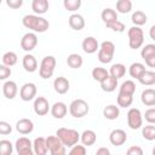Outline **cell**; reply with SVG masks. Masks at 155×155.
Returning <instances> with one entry per match:
<instances>
[{
	"label": "cell",
	"instance_id": "1",
	"mask_svg": "<svg viewBox=\"0 0 155 155\" xmlns=\"http://www.w3.org/2000/svg\"><path fill=\"white\" fill-rule=\"evenodd\" d=\"M22 24L35 33H45L50 27L48 21L38 15H25L22 18Z\"/></svg>",
	"mask_w": 155,
	"mask_h": 155
},
{
	"label": "cell",
	"instance_id": "2",
	"mask_svg": "<svg viewBox=\"0 0 155 155\" xmlns=\"http://www.w3.org/2000/svg\"><path fill=\"white\" fill-rule=\"evenodd\" d=\"M56 136L58 137V139L61 140V143L64 147L71 148L75 144H78V142L80 140V133L73 128H67V127H61L57 130Z\"/></svg>",
	"mask_w": 155,
	"mask_h": 155
},
{
	"label": "cell",
	"instance_id": "3",
	"mask_svg": "<svg viewBox=\"0 0 155 155\" xmlns=\"http://www.w3.org/2000/svg\"><path fill=\"white\" fill-rule=\"evenodd\" d=\"M128 35V45L132 50H137L142 47L144 42V33L140 27H131L127 31Z\"/></svg>",
	"mask_w": 155,
	"mask_h": 155
},
{
	"label": "cell",
	"instance_id": "4",
	"mask_svg": "<svg viewBox=\"0 0 155 155\" xmlns=\"http://www.w3.org/2000/svg\"><path fill=\"white\" fill-rule=\"evenodd\" d=\"M54 68H56V58L53 56H46L42 58L40 67H39V74L40 78L42 79H50L53 73H54Z\"/></svg>",
	"mask_w": 155,
	"mask_h": 155
},
{
	"label": "cell",
	"instance_id": "5",
	"mask_svg": "<svg viewBox=\"0 0 155 155\" xmlns=\"http://www.w3.org/2000/svg\"><path fill=\"white\" fill-rule=\"evenodd\" d=\"M90 111V107L87 104L86 101L84 99H74L70 105H69V113L73 117H76V119H80V117H84L88 114Z\"/></svg>",
	"mask_w": 155,
	"mask_h": 155
},
{
	"label": "cell",
	"instance_id": "6",
	"mask_svg": "<svg viewBox=\"0 0 155 155\" xmlns=\"http://www.w3.org/2000/svg\"><path fill=\"white\" fill-rule=\"evenodd\" d=\"M127 124L131 130H138L143 125V116L139 109L131 108L127 113Z\"/></svg>",
	"mask_w": 155,
	"mask_h": 155
},
{
	"label": "cell",
	"instance_id": "7",
	"mask_svg": "<svg viewBox=\"0 0 155 155\" xmlns=\"http://www.w3.org/2000/svg\"><path fill=\"white\" fill-rule=\"evenodd\" d=\"M38 45V36L35 33H27L21 39V47L25 52L33 51Z\"/></svg>",
	"mask_w": 155,
	"mask_h": 155
},
{
	"label": "cell",
	"instance_id": "8",
	"mask_svg": "<svg viewBox=\"0 0 155 155\" xmlns=\"http://www.w3.org/2000/svg\"><path fill=\"white\" fill-rule=\"evenodd\" d=\"M35 96H36V85L33 82H25L19 90V97L24 102H29L34 99Z\"/></svg>",
	"mask_w": 155,
	"mask_h": 155
},
{
	"label": "cell",
	"instance_id": "9",
	"mask_svg": "<svg viewBox=\"0 0 155 155\" xmlns=\"http://www.w3.org/2000/svg\"><path fill=\"white\" fill-rule=\"evenodd\" d=\"M126 140H127V134H126V132H125L124 130H121V128H115V130H113V131L110 132V134H109V142H110L113 145H115V147H121V145H124V144L126 143Z\"/></svg>",
	"mask_w": 155,
	"mask_h": 155
},
{
	"label": "cell",
	"instance_id": "10",
	"mask_svg": "<svg viewBox=\"0 0 155 155\" xmlns=\"http://www.w3.org/2000/svg\"><path fill=\"white\" fill-rule=\"evenodd\" d=\"M33 108H34V111H35L36 115L45 116L50 110V104H48V101L45 97H36L35 101H34Z\"/></svg>",
	"mask_w": 155,
	"mask_h": 155
},
{
	"label": "cell",
	"instance_id": "11",
	"mask_svg": "<svg viewBox=\"0 0 155 155\" xmlns=\"http://www.w3.org/2000/svg\"><path fill=\"white\" fill-rule=\"evenodd\" d=\"M81 46H82L84 52H86L88 54H92V53H94L99 50V44H98L97 39L93 38V36H86L84 39Z\"/></svg>",
	"mask_w": 155,
	"mask_h": 155
},
{
	"label": "cell",
	"instance_id": "12",
	"mask_svg": "<svg viewBox=\"0 0 155 155\" xmlns=\"http://www.w3.org/2000/svg\"><path fill=\"white\" fill-rule=\"evenodd\" d=\"M16 130L21 134H29L34 130V124H33V121L30 119H25L24 117V119H21V120L17 121Z\"/></svg>",
	"mask_w": 155,
	"mask_h": 155
},
{
	"label": "cell",
	"instance_id": "13",
	"mask_svg": "<svg viewBox=\"0 0 155 155\" xmlns=\"http://www.w3.org/2000/svg\"><path fill=\"white\" fill-rule=\"evenodd\" d=\"M50 110H51V115L54 119H63L68 113V107L63 102H56L50 108Z\"/></svg>",
	"mask_w": 155,
	"mask_h": 155
},
{
	"label": "cell",
	"instance_id": "14",
	"mask_svg": "<svg viewBox=\"0 0 155 155\" xmlns=\"http://www.w3.org/2000/svg\"><path fill=\"white\" fill-rule=\"evenodd\" d=\"M69 81L64 76H58L53 81V88L58 94H64L69 91Z\"/></svg>",
	"mask_w": 155,
	"mask_h": 155
},
{
	"label": "cell",
	"instance_id": "15",
	"mask_svg": "<svg viewBox=\"0 0 155 155\" xmlns=\"http://www.w3.org/2000/svg\"><path fill=\"white\" fill-rule=\"evenodd\" d=\"M17 92H18V86L15 81L12 80H8L2 86V93L4 96L7 98V99H13L16 96H17Z\"/></svg>",
	"mask_w": 155,
	"mask_h": 155
},
{
	"label": "cell",
	"instance_id": "16",
	"mask_svg": "<svg viewBox=\"0 0 155 155\" xmlns=\"http://www.w3.org/2000/svg\"><path fill=\"white\" fill-rule=\"evenodd\" d=\"M22 64H23V68L25 71L28 73H34L36 69H38V61L36 58L30 54V53H27L24 54L23 59H22Z\"/></svg>",
	"mask_w": 155,
	"mask_h": 155
},
{
	"label": "cell",
	"instance_id": "17",
	"mask_svg": "<svg viewBox=\"0 0 155 155\" xmlns=\"http://www.w3.org/2000/svg\"><path fill=\"white\" fill-rule=\"evenodd\" d=\"M33 151L35 155H47V147L46 140L44 137H38L33 142Z\"/></svg>",
	"mask_w": 155,
	"mask_h": 155
},
{
	"label": "cell",
	"instance_id": "18",
	"mask_svg": "<svg viewBox=\"0 0 155 155\" xmlns=\"http://www.w3.org/2000/svg\"><path fill=\"white\" fill-rule=\"evenodd\" d=\"M68 23H69V27L71 29L78 30V31L81 30V29H84V27H85V19L79 13H73L69 17V19H68Z\"/></svg>",
	"mask_w": 155,
	"mask_h": 155
},
{
	"label": "cell",
	"instance_id": "19",
	"mask_svg": "<svg viewBox=\"0 0 155 155\" xmlns=\"http://www.w3.org/2000/svg\"><path fill=\"white\" fill-rule=\"evenodd\" d=\"M48 6H50V4L47 0H33L31 1V10L38 16L46 13L48 10Z\"/></svg>",
	"mask_w": 155,
	"mask_h": 155
},
{
	"label": "cell",
	"instance_id": "20",
	"mask_svg": "<svg viewBox=\"0 0 155 155\" xmlns=\"http://www.w3.org/2000/svg\"><path fill=\"white\" fill-rule=\"evenodd\" d=\"M140 101L147 107H154L155 105V90L154 88H147L140 94Z\"/></svg>",
	"mask_w": 155,
	"mask_h": 155
},
{
	"label": "cell",
	"instance_id": "21",
	"mask_svg": "<svg viewBox=\"0 0 155 155\" xmlns=\"http://www.w3.org/2000/svg\"><path fill=\"white\" fill-rule=\"evenodd\" d=\"M80 139L84 144V147H91L96 143L97 140V134L94 131L92 130H85L81 134H80Z\"/></svg>",
	"mask_w": 155,
	"mask_h": 155
},
{
	"label": "cell",
	"instance_id": "22",
	"mask_svg": "<svg viewBox=\"0 0 155 155\" xmlns=\"http://www.w3.org/2000/svg\"><path fill=\"white\" fill-rule=\"evenodd\" d=\"M120 115V109L115 104H109L103 109V116L107 120H116Z\"/></svg>",
	"mask_w": 155,
	"mask_h": 155
},
{
	"label": "cell",
	"instance_id": "23",
	"mask_svg": "<svg viewBox=\"0 0 155 155\" xmlns=\"http://www.w3.org/2000/svg\"><path fill=\"white\" fill-rule=\"evenodd\" d=\"M109 75L115 78L116 80H119L120 78H124L125 74H126V67L122 64V63H116V64H113L109 69Z\"/></svg>",
	"mask_w": 155,
	"mask_h": 155
},
{
	"label": "cell",
	"instance_id": "24",
	"mask_svg": "<svg viewBox=\"0 0 155 155\" xmlns=\"http://www.w3.org/2000/svg\"><path fill=\"white\" fill-rule=\"evenodd\" d=\"M131 21L132 23L134 24V27H140V25H144L147 22H148V16L140 11V10H137L132 13V17H131Z\"/></svg>",
	"mask_w": 155,
	"mask_h": 155
},
{
	"label": "cell",
	"instance_id": "25",
	"mask_svg": "<svg viewBox=\"0 0 155 155\" xmlns=\"http://www.w3.org/2000/svg\"><path fill=\"white\" fill-rule=\"evenodd\" d=\"M147 69H145V65L143 64V63H139V62H136V63H132L131 65H130V69H128V73H130V75L132 76V78H134V79H139L140 78V75L145 71Z\"/></svg>",
	"mask_w": 155,
	"mask_h": 155
},
{
	"label": "cell",
	"instance_id": "26",
	"mask_svg": "<svg viewBox=\"0 0 155 155\" xmlns=\"http://www.w3.org/2000/svg\"><path fill=\"white\" fill-rule=\"evenodd\" d=\"M116 87H117V80L115 78L110 76V75L101 82V88L104 92H113V91L116 90Z\"/></svg>",
	"mask_w": 155,
	"mask_h": 155
},
{
	"label": "cell",
	"instance_id": "27",
	"mask_svg": "<svg viewBox=\"0 0 155 155\" xmlns=\"http://www.w3.org/2000/svg\"><path fill=\"white\" fill-rule=\"evenodd\" d=\"M101 17H102V21H103L105 24H108V23H110V22L117 21V12H116L115 10L110 8V7H107V8H104V10L102 11Z\"/></svg>",
	"mask_w": 155,
	"mask_h": 155
},
{
	"label": "cell",
	"instance_id": "28",
	"mask_svg": "<svg viewBox=\"0 0 155 155\" xmlns=\"http://www.w3.org/2000/svg\"><path fill=\"white\" fill-rule=\"evenodd\" d=\"M82 63H84V59H82V57H81L79 53H71V54H69L68 58H67V64H68L70 68H73V69L81 68Z\"/></svg>",
	"mask_w": 155,
	"mask_h": 155
},
{
	"label": "cell",
	"instance_id": "29",
	"mask_svg": "<svg viewBox=\"0 0 155 155\" xmlns=\"http://www.w3.org/2000/svg\"><path fill=\"white\" fill-rule=\"evenodd\" d=\"M138 81L144 85V86H153L155 84V73L151 71V70H145L140 78L138 79Z\"/></svg>",
	"mask_w": 155,
	"mask_h": 155
},
{
	"label": "cell",
	"instance_id": "30",
	"mask_svg": "<svg viewBox=\"0 0 155 155\" xmlns=\"http://www.w3.org/2000/svg\"><path fill=\"white\" fill-rule=\"evenodd\" d=\"M136 92V84L132 80H126L121 84L119 93H124V94H128V96H133Z\"/></svg>",
	"mask_w": 155,
	"mask_h": 155
},
{
	"label": "cell",
	"instance_id": "31",
	"mask_svg": "<svg viewBox=\"0 0 155 155\" xmlns=\"http://www.w3.org/2000/svg\"><path fill=\"white\" fill-rule=\"evenodd\" d=\"M15 148L17 150V153L19 151H23V150H27V149H33V143L30 142L29 138L27 137H21L16 140V144H15Z\"/></svg>",
	"mask_w": 155,
	"mask_h": 155
},
{
	"label": "cell",
	"instance_id": "32",
	"mask_svg": "<svg viewBox=\"0 0 155 155\" xmlns=\"http://www.w3.org/2000/svg\"><path fill=\"white\" fill-rule=\"evenodd\" d=\"M108 76H109L108 70L104 69V68H102V67H96V68H93V70H92V78H93L96 81H99V84H101L103 80H105Z\"/></svg>",
	"mask_w": 155,
	"mask_h": 155
},
{
	"label": "cell",
	"instance_id": "33",
	"mask_svg": "<svg viewBox=\"0 0 155 155\" xmlns=\"http://www.w3.org/2000/svg\"><path fill=\"white\" fill-rule=\"evenodd\" d=\"M17 61H18V57L12 51H8V52L4 53V56H2V64L6 67H13L17 63Z\"/></svg>",
	"mask_w": 155,
	"mask_h": 155
},
{
	"label": "cell",
	"instance_id": "34",
	"mask_svg": "<svg viewBox=\"0 0 155 155\" xmlns=\"http://www.w3.org/2000/svg\"><path fill=\"white\" fill-rule=\"evenodd\" d=\"M116 10L120 13H128L132 10V2L131 0H117L116 1Z\"/></svg>",
	"mask_w": 155,
	"mask_h": 155
},
{
	"label": "cell",
	"instance_id": "35",
	"mask_svg": "<svg viewBox=\"0 0 155 155\" xmlns=\"http://www.w3.org/2000/svg\"><path fill=\"white\" fill-rule=\"evenodd\" d=\"M45 140H46V147H47L48 151H52V150L59 148L61 145H63L57 136H48L47 138H45Z\"/></svg>",
	"mask_w": 155,
	"mask_h": 155
},
{
	"label": "cell",
	"instance_id": "36",
	"mask_svg": "<svg viewBox=\"0 0 155 155\" xmlns=\"http://www.w3.org/2000/svg\"><path fill=\"white\" fill-rule=\"evenodd\" d=\"M117 105L121 108H127L132 104L133 102V96H128V94H124V93H119L117 94Z\"/></svg>",
	"mask_w": 155,
	"mask_h": 155
},
{
	"label": "cell",
	"instance_id": "37",
	"mask_svg": "<svg viewBox=\"0 0 155 155\" xmlns=\"http://www.w3.org/2000/svg\"><path fill=\"white\" fill-rule=\"evenodd\" d=\"M142 136L147 140H154L155 139V126L149 124L147 126H143L142 128Z\"/></svg>",
	"mask_w": 155,
	"mask_h": 155
},
{
	"label": "cell",
	"instance_id": "38",
	"mask_svg": "<svg viewBox=\"0 0 155 155\" xmlns=\"http://www.w3.org/2000/svg\"><path fill=\"white\" fill-rule=\"evenodd\" d=\"M13 151V145L10 140L2 139L0 140V155H11Z\"/></svg>",
	"mask_w": 155,
	"mask_h": 155
},
{
	"label": "cell",
	"instance_id": "39",
	"mask_svg": "<svg viewBox=\"0 0 155 155\" xmlns=\"http://www.w3.org/2000/svg\"><path fill=\"white\" fill-rule=\"evenodd\" d=\"M63 6H64L65 10H68L70 12H74V11L80 8L81 0H64L63 1Z\"/></svg>",
	"mask_w": 155,
	"mask_h": 155
},
{
	"label": "cell",
	"instance_id": "40",
	"mask_svg": "<svg viewBox=\"0 0 155 155\" xmlns=\"http://www.w3.org/2000/svg\"><path fill=\"white\" fill-rule=\"evenodd\" d=\"M140 56H142L143 59H147V58H149V57L155 56V45H154V44H148V45H145V46L142 48V51H140Z\"/></svg>",
	"mask_w": 155,
	"mask_h": 155
},
{
	"label": "cell",
	"instance_id": "41",
	"mask_svg": "<svg viewBox=\"0 0 155 155\" xmlns=\"http://www.w3.org/2000/svg\"><path fill=\"white\" fill-rule=\"evenodd\" d=\"M105 25H107V28H109V29H111L114 31H117V33H122L126 29L125 24L121 21H119V19L117 21H114V22H110V23H108Z\"/></svg>",
	"mask_w": 155,
	"mask_h": 155
},
{
	"label": "cell",
	"instance_id": "42",
	"mask_svg": "<svg viewBox=\"0 0 155 155\" xmlns=\"http://www.w3.org/2000/svg\"><path fill=\"white\" fill-rule=\"evenodd\" d=\"M99 50H102V51H104V52H107V53L114 56V53H115V45H114V42L107 40V41H103V42L101 44Z\"/></svg>",
	"mask_w": 155,
	"mask_h": 155
},
{
	"label": "cell",
	"instance_id": "43",
	"mask_svg": "<svg viewBox=\"0 0 155 155\" xmlns=\"http://www.w3.org/2000/svg\"><path fill=\"white\" fill-rule=\"evenodd\" d=\"M113 57H114L113 54H109V53H107V52H104L102 50H98V61L101 63H104V64L110 63L113 61Z\"/></svg>",
	"mask_w": 155,
	"mask_h": 155
},
{
	"label": "cell",
	"instance_id": "44",
	"mask_svg": "<svg viewBox=\"0 0 155 155\" xmlns=\"http://www.w3.org/2000/svg\"><path fill=\"white\" fill-rule=\"evenodd\" d=\"M68 155H86V147L75 144L74 147H71Z\"/></svg>",
	"mask_w": 155,
	"mask_h": 155
},
{
	"label": "cell",
	"instance_id": "45",
	"mask_svg": "<svg viewBox=\"0 0 155 155\" xmlns=\"http://www.w3.org/2000/svg\"><path fill=\"white\" fill-rule=\"evenodd\" d=\"M11 68L6 67L4 64H0V80H6L7 78L11 76Z\"/></svg>",
	"mask_w": 155,
	"mask_h": 155
},
{
	"label": "cell",
	"instance_id": "46",
	"mask_svg": "<svg viewBox=\"0 0 155 155\" xmlns=\"http://www.w3.org/2000/svg\"><path fill=\"white\" fill-rule=\"evenodd\" d=\"M12 131V126L6 121H0V134H10Z\"/></svg>",
	"mask_w": 155,
	"mask_h": 155
},
{
	"label": "cell",
	"instance_id": "47",
	"mask_svg": "<svg viewBox=\"0 0 155 155\" xmlns=\"http://www.w3.org/2000/svg\"><path fill=\"white\" fill-rule=\"evenodd\" d=\"M126 155H144V153H143V149L139 145H132L127 149Z\"/></svg>",
	"mask_w": 155,
	"mask_h": 155
},
{
	"label": "cell",
	"instance_id": "48",
	"mask_svg": "<svg viewBox=\"0 0 155 155\" xmlns=\"http://www.w3.org/2000/svg\"><path fill=\"white\" fill-rule=\"evenodd\" d=\"M144 117H145V121H148L149 124H154L155 122V108H150L145 111L144 114Z\"/></svg>",
	"mask_w": 155,
	"mask_h": 155
},
{
	"label": "cell",
	"instance_id": "49",
	"mask_svg": "<svg viewBox=\"0 0 155 155\" xmlns=\"http://www.w3.org/2000/svg\"><path fill=\"white\" fill-rule=\"evenodd\" d=\"M6 5L11 8H19L23 5V0H6Z\"/></svg>",
	"mask_w": 155,
	"mask_h": 155
},
{
	"label": "cell",
	"instance_id": "50",
	"mask_svg": "<svg viewBox=\"0 0 155 155\" xmlns=\"http://www.w3.org/2000/svg\"><path fill=\"white\" fill-rule=\"evenodd\" d=\"M51 155H67V150H65V147L64 145H61L59 148L54 149L53 151H50Z\"/></svg>",
	"mask_w": 155,
	"mask_h": 155
},
{
	"label": "cell",
	"instance_id": "51",
	"mask_svg": "<svg viewBox=\"0 0 155 155\" xmlns=\"http://www.w3.org/2000/svg\"><path fill=\"white\" fill-rule=\"evenodd\" d=\"M96 155H110V150L105 147H101V148L97 149Z\"/></svg>",
	"mask_w": 155,
	"mask_h": 155
},
{
	"label": "cell",
	"instance_id": "52",
	"mask_svg": "<svg viewBox=\"0 0 155 155\" xmlns=\"http://www.w3.org/2000/svg\"><path fill=\"white\" fill-rule=\"evenodd\" d=\"M144 61H145V63H147L148 67H150V68H154V67H155V56L149 57V58H147V59H144Z\"/></svg>",
	"mask_w": 155,
	"mask_h": 155
},
{
	"label": "cell",
	"instance_id": "53",
	"mask_svg": "<svg viewBox=\"0 0 155 155\" xmlns=\"http://www.w3.org/2000/svg\"><path fill=\"white\" fill-rule=\"evenodd\" d=\"M17 154L18 155H35L34 151H33V149H27V150H23V151L17 153Z\"/></svg>",
	"mask_w": 155,
	"mask_h": 155
},
{
	"label": "cell",
	"instance_id": "54",
	"mask_svg": "<svg viewBox=\"0 0 155 155\" xmlns=\"http://www.w3.org/2000/svg\"><path fill=\"white\" fill-rule=\"evenodd\" d=\"M154 30H155V25H151V28H150V38H151L153 40H155V35H154Z\"/></svg>",
	"mask_w": 155,
	"mask_h": 155
},
{
	"label": "cell",
	"instance_id": "55",
	"mask_svg": "<svg viewBox=\"0 0 155 155\" xmlns=\"http://www.w3.org/2000/svg\"><path fill=\"white\" fill-rule=\"evenodd\" d=\"M0 5H1V0H0Z\"/></svg>",
	"mask_w": 155,
	"mask_h": 155
}]
</instances>
